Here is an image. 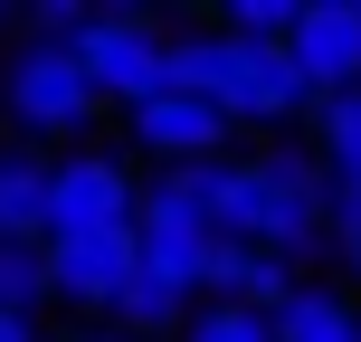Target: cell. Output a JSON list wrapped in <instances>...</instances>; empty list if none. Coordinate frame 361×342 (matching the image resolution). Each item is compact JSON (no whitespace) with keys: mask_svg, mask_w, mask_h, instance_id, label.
<instances>
[{"mask_svg":"<svg viewBox=\"0 0 361 342\" xmlns=\"http://www.w3.org/2000/svg\"><path fill=\"white\" fill-rule=\"evenodd\" d=\"M0 105L29 133H86L95 124V86H86V67H76V48H19L10 67H0Z\"/></svg>","mask_w":361,"mask_h":342,"instance_id":"obj_4","label":"cell"},{"mask_svg":"<svg viewBox=\"0 0 361 342\" xmlns=\"http://www.w3.org/2000/svg\"><path fill=\"white\" fill-rule=\"evenodd\" d=\"M19 29H29V48H76V38L95 29V10H86V0H38Z\"/></svg>","mask_w":361,"mask_h":342,"instance_id":"obj_16","label":"cell"},{"mask_svg":"<svg viewBox=\"0 0 361 342\" xmlns=\"http://www.w3.org/2000/svg\"><path fill=\"white\" fill-rule=\"evenodd\" d=\"M180 342H276V333H267V314H247V305H190Z\"/></svg>","mask_w":361,"mask_h":342,"instance_id":"obj_15","label":"cell"},{"mask_svg":"<svg viewBox=\"0 0 361 342\" xmlns=\"http://www.w3.org/2000/svg\"><path fill=\"white\" fill-rule=\"evenodd\" d=\"M57 342H124V333H114V324H86V333H57Z\"/></svg>","mask_w":361,"mask_h":342,"instance_id":"obj_19","label":"cell"},{"mask_svg":"<svg viewBox=\"0 0 361 342\" xmlns=\"http://www.w3.org/2000/svg\"><path fill=\"white\" fill-rule=\"evenodd\" d=\"M200 295H209V305L276 314V305L295 295V267H286V257H267V248H238V238H219V248H209V267H200Z\"/></svg>","mask_w":361,"mask_h":342,"instance_id":"obj_9","label":"cell"},{"mask_svg":"<svg viewBox=\"0 0 361 342\" xmlns=\"http://www.w3.org/2000/svg\"><path fill=\"white\" fill-rule=\"evenodd\" d=\"M0 342H38V324H19V314H0Z\"/></svg>","mask_w":361,"mask_h":342,"instance_id":"obj_18","label":"cell"},{"mask_svg":"<svg viewBox=\"0 0 361 342\" xmlns=\"http://www.w3.org/2000/svg\"><path fill=\"white\" fill-rule=\"evenodd\" d=\"M0 238L10 248L48 238V162L38 152H0Z\"/></svg>","mask_w":361,"mask_h":342,"instance_id":"obj_10","label":"cell"},{"mask_svg":"<svg viewBox=\"0 0 361 342\" xmlns=\"http://www.w3.org/2000/svg\"><path fill=\"white\" fill-rule=\"evenodd\" d=\"M76 67H86V86H95V105H152V95H171V38H162V19H143V10H95V29L76 38Z\"/></svg>","mask_w":361,"mask_h":342,"instance_id":"obj_2","label":"cell"},{"mask_svg":"<svg viewBox=\"0 0 361 342\" xmlns=\"http://www.w3.org/2000/svg\"><path fill=\"white\" fill-rule=\"evenodd\" d=\"M228 124H286V114L314 105V86L295 76L286 48H238V38H219V95H209Z\"/></svg>","mask_w":361,"mask_h":342,"instance_id":"obj_5","label":"cell"},{"mask_svg":"<svg viewBox=\"0 0 361 342\" xmlns=\"http://www.w3.org/2000/svg\"><path fill=\"white\" fill-rule=\"evenodd\" d=\"M286 57H295V76L314 86V105L361 95V0H305Z\"/></svg>","mask_w":361,"mask_h":342,"instance_id":"obj_7","label":"cell"},{"mask_svg":"<svg viewBox=\"0 0 361 342\" xmlns=\"http://www.w3.org/2000/svg\"><path fill=\"white\" fill-rule=\"evenodd\" d=\"M333 238H343V257L361 276V181H333Z\"/></svg>","mask_w":361,"mask_h":342,"instance_id":"obj_17","label":"cell"},{"mask_svg":"<svg viewBox=\"0 0 361 342\" xmlns=\"http://www.w3.org/2000/svg\"><path fill=\"white\" fill-rule=\"evenodd\" d=\"M133 143H143L162 171H180V162H219L228 114L200 105V95H152V105H133Z\"/></svg>","mask_w":361,"mask_h":342,"instance_id":"obj_8","label":"cell"},{"mask_svg":"<svg viewBox=\"0 0 361 342\" xmlns=\"http://www.w3.org/2000/svg\"><path fill=\"white\" fill-rule=\"evenodd\" d=\"M38 305H48V257L0 238V314H19V324H29Z\"/></svg>","mask_w":361,"mask_h":342,"instance_id":"obj_14","label":"cell"},{"mask_svg":"<svg viewBox=\"0 0 361 342\" xmlns=\"http://www.w3.org/2000/svg\"><path fill=\"white\" fill-rule=\"evenodd\" d=\"M48 295L76 314H114L133 286V267H143V248H133V228H105V238H48Z\"/></svg>","mask_w":361,"mask_h":342,"instance_id":"obj_6","label":"cell"},{"mask_svg":"<svg viewBox=\"0 0 361 342\" xmlns=\"http://www.w3.org/2000/svg\"><path fill=\"white\" fill-rule=\"evenodd\" d=\"M314 124H324V171H333V181H361V95L314 105Z\"/></svg>","mask_w":361,"mask_h":342,"instance_id":"obj_13","label":"cell"},{"mask_svg":"<svg viewBox=\"0 0 361 342\" xmlns=\"http://www.w3.org/2000/svg\"><path fill=\"white\" fill-rule=\"evenodd\" d=\"M133 171L114 152H67L48 162V238H105V228H133ZM38 238V248H48Z\"/></svg>","mask_w":361,"mask_h":342,"instance_id":"obj_3","label":"cell"},{"mask_svg":"<svg viewBox=\"0 0 361 342\" xmlns=\"http://www.w3.org/2000/svg\"><path fill=\"white\" fill-rule=\"evenodd\" d=\"M267 333L276 342H361V314L343 305V295H324V286H295L286 305L267 314Z\"/></svg>","mask_w":361,"mask_h":342,"instance_id":"obj_11","label":"cell"},{"mask_svg":"<svg viewBox=\"0 0 361 342\" xmlns=\"http://www.w3.org/2000/svg\"><path fill=\"white\" fill-rule=\"evenodd\" d=\"M209 228L238 238V248H267V257H286V267H305L333 238V171L314 162V152H295V143L257 152V162H219Z\"/></svg>","mask_w":361,"mask_h":342,"instance_id":"obj_1","label":"cell"},{"mask_svg":"<svg viewBox=\"0 0 361 342\" xmlns=\"http://www.w3.org/2000/svg\"><path fill=\"white\" fill-rule=\"evenodd\" d=\"M0 29H10V10H0Z\"/></svg>","mask_w":361,"mask_h":342,"instance_id":"obj_20","label":"cell"},{"mask_svg":"<svg viewBox=\"0 0 361 342\" xmlns=\"http://www.w3.org/2000/svg\"><path fill=\"white\" fill-rule=\"evenodd\" d=\"M180 324H190V295L162 286L152 267H133L124 305H114V333H124V342H152V333H180Z\"/></svg>","mask_w":361,"mask_h":342,"instance_id":"obj_12","label":"cell"}]
</instances>
